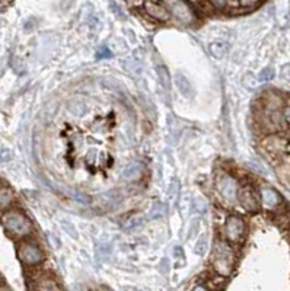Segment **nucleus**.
<instances>
[{
  "label": "nucleus",
  "instance_id": "f257e3e1",
  "mask_svg": "<svg viewBox=\"0 0 290 291\" xmlns=\"http://www.w3.org/2000/svg\"><path fill=\"white\" fill-rule=\"evenodd\" d=\"M236 262V255L235 251L225 242H218L214 244L213 255H211V265L213 269L218 272V275L228 277L231 275L235 268Z\"/></svg>",
  "mask_w": 290,
  "mask_h": 291
},
{
  "label": "nucleus",
  "instance_id": "f03ea898",
  "mask_svg": "<svg viewBox=\"0 0 290 291\" xmlns=\"http://www.w3.org/2000/svg\"><path fill=\"white\" fill-rule=\"evenodd\" d=\"M2 223H3V226H5V229L8 232L13 234V236H18V237L26 236L32 230L31 221L28 220L22 213L18 211V210L6 211L3 214V217H2Z\"/></svg>",
  "mask_w": 290,
  "mask_h": 291
},
{
  "label": "nucleus",
  "instance_id": "7ed1b4c3",
  "mask_svg": "<svg viewBox=\"0 0 290 291\" xmlns=\"http://www.w3.org/2000/svg\"><path fill=\"white\" fill-rule=\"evenodd\" d=\"M216 186L218 191L221 192V195L226 201H235L238 197V184L235 181V178H232L231 175H228L226 172H219L216 176Z\"/></svg>",
  "mask_w": 290,
  "mask_h": 291
},
{
  "label": "nucleus",
  "instance_id": "20e7f679",
  "mask_svg": "<svg viewBox=\"0 0 290 291\" xmlns=\"http://www.w3.org/2000/svg\"><path fill=\"white\" fill-rule=\"evenodd\" d=\"M18 255L23 264H26V265H38L44 259L43 251L32 242H23V243L19 244Z\"/></svg>",
  "mask_w": 290,
  "mask_h": 291
},
{
  "label": "nucleus",
  "instance_id": "39448f33",
  "mask_svg": "<svg viewBox=\"0 0 290 291\" xmlns=\"http://www.w3.org/2000/svg\"><path fill=\"white\" fill-rule=\"evenodd\" d=\"M245 234V223L241 217L231 216L225 223V237L231 243H238Z\"/></svg>",
  "mask_w": 290,
  "mask_h": 291
},
{
  "label": "nucleus",
  "instance_id": "423d86ee",
  "mask_svg": "<svg viewBox=\"0 0 290 291\" xmlns=\"http://www.w3.org/2000/svg\"><path fill=\"white\" fill-rule=\"evenodd\" d=\"M165 8L168 11H171L174 13V16L183 23H191L194 16H193V11L190 8V5L186 2H165L163 3Z\"/></svg>",
  "mask_w": 290,
  "mask_h": 291
},
{
  "label": "nucleus",
  "instance_id": "0eeeda50",
  "mask_svg": "<svg viewBox=\"0 0 290 291\" xmlns=\"http://www.w3.org/2000/svg\"><path fill=\"white\" fill-rule=\"evenodd\" d=\"M239 202L246 211H257L260 207V198L251 185H245L239 191Z\"/></svg>",
  "mask_w": 290,
  "mask_h": 291
},
{
  "label": "nucleus",
  "instance_id": "6e6552de",
  "mask_svg": "<svg viewBox=\"0 0 290 291\" xmlns=\"http://www.w3.org/2000/svg\"><path fill=\"white\" fill-rule=\"evenodd\" d=\"M263 150H266L273 157H277L280 154H283L286 147H287V140L279 137V136H270L267 139L263 140L261 143Z\"/></svg>",
  "mask_w": 290,
  "mask_h": 291
},
{
  "label": "nucleus",
  "instance_id": "1a4fd4ad",
  "mask_svg": "<svg viewBox=\"0 0 290 291\" xmlns=\"http://www.w3.org/2000/svg\"><path fill=\"white\" fill-rule=\"evenodd\" d=\"M260 198H261V202H263L264 209L267 210L277 209L280 204H281L280 194L276 189H273V188H270V186H261V189H260Z\"/></svg>",
  "mask_w": 290,
  "mask_h": 291
},
{
  "label": "nucleus",
  "instance_id": "9d476101",
  "mask_svg": "<svg viewBox=\"0 0 290 291\" xmlns=\"http://www.w3.org/2000/svg\"><path fill=\"white\" fill-rule=\"evenodd\" d=\"M143 6H144L146 13H148L151 18H153V19L161 21V22H165V21L169 19V11L165 8L163 3H158V2H146V3H143Z\"/></svg>",
  "mask_w": 290,
  "mask_h": 291
},
{
  "label": "nucleus",
  "instance_id": "9b49d317",
  "mask_svg": "<svg viewBox=\"0 0 290 291\" xmlns=\"http://www.w3.org/2000/svg\"><path fill=\"white\" fill-rule=\"evenodd\" d=\"M34 291H61V287L53 277L41 275L40 278L35 279Z\"/></svg>",
  "mask_w": 290,
  "mask_h": 291
},
{
  "label": "nucleus",
  "instance_id": "f8f14e48",
  "mask_svg": "<svg viewBox=\"0 0 290 291\" xmlns=\"http://www.w3.org/2000/svg\"><path fill=\"white\" fill-rule=\"evenodd\" d=\"M261 3L260 2H226V8L232 13H242V12H249L258 8Z\"/></svg>",
  "mask_w": 290,
  "mask_h": 291
},
{
  "label": "nucleus",
  "instance_id": "ddd939ff",
  "mask_svg": "<svg viewBox=\"0 0 290 291\" xmlns=\"http://www.w3.org/2000/svg\"><path fill=\"white\" fill-rule=\"evenodd\" d=\"M264 106L267 111L271 112H279V109L283 106V99L281 96H279L277 93L268 92L264 98Z\"/></svg>",
  "mask_w": 290,
  "mask_h": 291
},
{
  "label": "nucleus",
  "instance_id": "4468645a",
  "mask_svg": "<svg viewBox=\"0 0 290 291\" xmlns=\"http://www.w3.org/2000/svg\"><path fill=\"white\" fill-rule=\"evenodd\" d=\"M176 86H178V89H179V92L183 93L186 98H193L194 96V88H193V85L188 81L184 74H181V73H178L176 74Z\"/></svg>",
  "mask_w": 290,
  "mask_h": 291
},
{
  "label": "nucleus",
  "instance_id": "2eb2a0df",
  "mask_svg": "<svg viewBox=\"0 0 290 291\" xmlns=\"http://www.w3.org/2000/svg\"><path fill=\"white\" fill-rule=\"evenodd\" d=\"M141 172H143V164L140 162H133L124 168V171H123V178H124V179L133 181V179L140 178Z\"/></svg>",
  "mask_w": 290,
  "mask_h": 291
},
{
  "label": "nucleus",
  "instance_id": "dca6fc26",
  "mask_svg": "<svg viewBox=\"0 0 290 291\" xmlns=\"http://www.w3.org/2000/svg\"><path fill=\"white\" fill-rule=\"evenodd\" d=\"M226 285V277H222V275H216V277H211V278L206 282V287L210 291H222Z\"/></svg>",
  "mask_w": 290,
  "mask_h": 291
},
{
  "label": "nucleus",
  "instance_id": "f3484780",
  "mask_svg": "<svg viewBox=\"0 0 290 291\" xmlns=\"http://www.w3.org/2000/svg\"><path fill=\"white\" fill-rule=\"evenodd\" d=\"M210 53L214 58H223L228 53V44L226 43H213L210 44Z\"/></svg>",
  "mask_w": 290,
  "mask_h": 291
},
{
  "label": "nucleus",
  "instance_id": "a211bd4d",
  "mask_svg": "<svg viewBox=\"0 0 290 291\" xmlns=\"http://www.w3.org/2000/svg\"><path fill=\"white\" fill-rule=\"evenodd\" d=\"M158 74H159V77H161L163 88L166 89V92H169V91H171V80H169V74H168L166 67L159 66V67H158Z\"/></svg>",
  "mask_w": 290,
  "mask_h": 291
},
{
  "label": "nucleus",
  "instance_id": "6ab92c4d",
  "mask_svg": "<svg viewBox=\"0 0 290 291\" xmlns=\"http://www.w3.org/2000/svg\"><path fill=\"white\" fill-rule=\"evenodd\" d=\"M13 199V194L9 189H0V209L8 207Z\"/></svg>",
  "mask_w": 290,
  "mask_h": 291
},
{
  "label": "nucleus",
  "instance_id": "aec40b11",
  "mask_svg": "<svg viewBox=\"0 0 290 291\" xmlns=\"http://www.w3.org/2000/svg\"><path fill=\"white\" fill-rule=\"evenodd\" d=\"M165 213H166V209H165V205L161 204V202H156L155 205H153V209L151 211V216L153 219H161L165 216Z\"/></svg>",
  "mask_w": 290,
  "mask_h": 291
},
{
  "label": "nucleus",
  "instance_id": "412c9836",
  "mask_svg": "<svg viewBox=\"0 0 290 291\" xmlns=\"http://www.w3.org/2000/svg\"><path fill=\"white\" fill-rule=\"evenodd\" d=\"M207 246H209V244H207V237H206V236H201L200 240L197 242V244H196V249H194V251H196L197 255H203V254L207 251Z\"/></svg>",
  "mask_w": 290,
  "mask_h": 291
},
{
  "label": "nucleus",
  "instance_id": "4be33fe9",
  "mask_svg": "<svg viewBox=\"0 0 290 291\" xmlns=\"http://www.w3.org/2000/svg\"><path fill=\"white\" fill-rule=\"evenodd\" d=\"M274 77V70L273 69H264L261 73H260V76H258V83H264V81L271 80Z\"/></svg>",
  "mask_w": 290,
  "mask_h": 291
},
{
  "label": "nucleus",
  "instance_id": "5701e85b",
  "mask_svg": "<svg viewBox=\"0 0 290 291\" xmlns=\"http://www.w3.org/2000/svg\"><path fill=\"white\" fill-rule=\"evenodd\" d=\"M111 57V53L106 47H102L99 51H98V58H110Z\"/></svg>",
  "mask_w": 290,
  "mask_h": 291
},
{
  "label": "nucleus",
  "instance_id": "b1692460",
  "mask_svg": "<svg viewBox=\"0 0 290 291\" xmlns=\"http://www.w3.org/2000/svg\"><path fill=\"white\" fill-rule=\"evenodd\" d=\"M283 118H284V121L290 124V106H286L284 109H283Z\"/></svg>",
  "mask_w": 290,
  "mask_h": 291
},
{
  "label": "nucleus",
  "instance_id": "393cba45",
  "mask_svg": "<svg viewBox=\"0 0 290 291\" xmlns=\"http://www.w3.org/2000/svg\"><path fill=\"white\" fill-rule=\"evenodd\" d=\"M193 291H210L206 285H198V287H196Z\"/></svg>",
  "mask_w": 290,
  "mask_h": 291
}]
</instances>
